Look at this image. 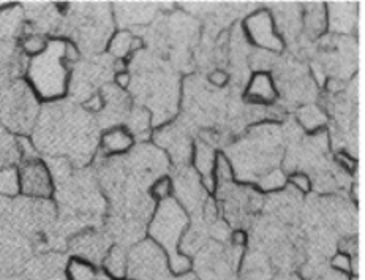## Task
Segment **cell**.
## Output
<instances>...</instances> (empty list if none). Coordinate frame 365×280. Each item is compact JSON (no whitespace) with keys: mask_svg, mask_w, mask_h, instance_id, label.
I'll return each instance as SVG.
<instances>
[{"mask_svg":"<svg viewBox=\"0 0 365 280\" xmlns=\"http://www.w3.org/2000/svg\"><path fill=\"white\" fill-rule=\"evenodd\" d=\"M261 256L262 255L259 254H253L245 258L242 280H272L271 269H269L264 258Z\"/></svg>","mask_w":365,"mask_h":280,"instance_id":"44dd1931","label":"cell"},{"mask_svg":"<svg viewBox=\"0 0 365 280\" xmlns=\"http://www.w3.org/2000/svg\"><path fill=\"white\" fill-rule=\"evenodd\" d=\"M149 122H150V113L148 111V109L138 108V109H133L131 114L128 116V129L131 134H135V135H140V134H144V131H148Z\"/></svg>","mask_w":365,"mask_h":280,"instance_id":"484cf974","label":"cell"},{"mask_svg":"<svg viewBox=\"0 0 365 280\" xmlns=\"http://www.w3.org/2000/svg\"><path fill=\"white\" fill-rule=\"evenodd\" d=\"M248 99L258 103H272L277 97L274 79L267 73H257L250 81L247 89Z\"/></svg>","mask_w":365,"mask_h":280,"instance_id":"5bb4252c","label":"cell"},{"mask_svg":"<svg viewBox=\"0 0 365 280\" xmlns=\"http://www.w3.org/2000/svg\"><path fill=\"white\" fill-rule=\"evenodd\" d=\"M209 79H210V83L215 84V86H223L226 81H228V75H226V73L222 71V70H215V71L210 73Z\"/></svg>","mask_w":365,"mask_h":280,"instance_id":"4dcf8cb0","label":"cell"},{"mask_svg":"<svg viewBox=\"0 0 365 280\" xmlns=\"http://www.w3.org/2000/svg\"><path fill=\"white\" fill-rule=\"evenodd\" d=\"M127 276L131 280H166L171 271L163 249L152 239L136 244L127 256Z\"/></svg>","mask_w":365,"mask_h":280,"instance_id":"8992f818","label":"cell"},{"mask_svg":"<svg viewBox=\"0 0 365 280\" xmlns=\"http://www.w3.org/2000/svg\"><path fill=\"white\" fill-rule=\"evenodd\" d=\"M245 32L255 45L269 53H280L283 49V41L279 32L275 31L274 18L267 10L248 16L245 21Z\"/></svg>","mask_w":365,"mask_h":280,"instance_id":"ba28073f","label":"cell"},{"mask_svg":"<svg viewBox=\"0 0 365 280\" xmlns=\"http://www.w3.org/2000/svg\"><path fill=\"white\" fill-rule=\"evenodd\" d=\"M48 41H49V40H46V36H43L41 34L34 32V34L26 35L24 39L21 40L19 49L23 51V54H24L26 57L31 59V57H35V56L41 54L43 51L46 49Z\"/></svg>","mask_w":365,"mask_h":280,"instance_id":"603a6c76","label":"cell"},{"mask_svg":"<svg viewBox=\"0 0 365 280\" xmlns=\"http://www.w3.org/2000/svg\"><path fill=\"white\" fill-rule=\"evenodd\" d=\"M32 144L49 157L84 165L98 147V122L71 103H48L32 130Z\"/></svg>","mask_w":365,"mask_h":280,"instance_id":"6da1fadb","label":"cell"},{"mask_svg":"<svg viewBox=\"0 0 365 280\" xmlns=\"http://www.w3.org/2000/svg\"><path fill=\"white\" fill-rule=\"evenodd\" d=\"M98 146L105 156H119L133 146V136L122 127L108 129L98 139Z\"/></svg>","mask_w":365,"mask_h":280,"instance_id":"8fae6325","label":"cell"},{"mask_svg":"<svg viewBox=\"0 0 365 280\" xmlns=\"http://www.w3.org/2000/svg\"><path fill=\"white\" fill-rule=\"evenodd\" d=\"M140 48H141V40L135 39V36L128 31H119L111 40H109V45H108L109 54L115 59H119V61L125 59L127 56H130V53H133V51H138Z\"/></svg>","mask_w":365,"mask_h":280,"instance_id":"2e32d148","label":"cell"},{"mask_svg":"<svg viewBox=\"0 0 365 280\" xmlns=\"http://www.w3.org/2000/svg\"><path fill=\"white\" fill-rule=\"evenodd\" d=\"M23 160L21 141L18 135L0 127V169L16 168Z\"/></svg>","mask_w":365,"mask_h":280,"instance_id":"7c38bea8","label":"cell"},{"mask_svg":"<svg viewBox=\"0 0 365 280\" xmlns=\"http://www.w3.org/2000/svg\"><path fill=\"white\" fill-rule=\"evenodd\" d=\"M351 255L348 254H339L334 256L332 260V268L334 271H339L341 274H351L353 272V261Z\"/></svg>","mask_w":365,"mask_h":280,"instance_id":"83f0119b","label":"cell"},{"mask_svg":"<svg viewBox=\"0 0 365 280\" xmlns=\"http://www.w3.org/2000/svg\"><path fill=\"white\" fill-rule=\"evenodd\" d=\"M115 81H118V87H120V89H125V87L130 84V76L128 73H119L118 76H115Z\"/></svg>","mask_w":365,"mask_h":280,"instance_id":"d6a6232c","label":"cell"},{"mask_svg":"<svg viewBox=\"0 0 365 280\" xmlns=\"http://www.w3.org/2000/svg\"><path fill=\"white\" fill-rule=\"evenodd\" d=\"M176 191L180 200V206L185 211L195 208V206L201 204V194H200V179L195 176L184 174L180 176L176 184ZM176 200V201H179Z\"/></svg>","mask_w":365,"mask_h":280,"instance_id":"9a60e30c","label":"cell"},{"mask_svg":"<svg viewBox=\"0 0 365 280\" xmlns=\"http://www.w3.org/2000/svg\"><path fill=\"white\" fill-rule=\"evenodd\" d=\"M75 250L78 258H83V260L95 264L97 261L103 260L109 249L105 246V241L98 238V236L84 234L81 238H78Z\"/></svg>","mask_w":365,"mask_h":280,"instance_id":"4fadbf2b","label":"cell"},{"mask_svg":"<svg viewBox=\"0 0 365 280\" xmlns=\"http://www.w3.org/2000/svg\"><path fill=\"white\" fill-rule=\"evenodd\" d=\"M215 152L214 147L206 141H198L195 147V166L196 171L201 174V178L214 174L215 168Z\"/></svg>","mask_w":365,"mask_h":280,"instance_id":"ac0fdd59","label":"cell"},{"mask_svg":"<svg viewBox=\"0 0 365 280\" xmlns=\"http://www.w3.org/2000/svg\"><path fill=\"white\" fill-rule=\"evenodd\" d=\"M19 194L36 200H46L54 194V178L49 166L40 157L26 159L16 166Z\"/></svg>","mask_w":365,"mask_h":280,"instance_id":"52a82bcc","label":"cell"},{"mask_svg":"<svg viewBox=\"0 0 365 280\" xmlns=\"http://www.w3.org/2000/svg\"><path fill=\"white\" fill-rule=\"evenodd\" d=\"M29 59L13 40L0 41V86L10 84L26 75Z\"/></svg>","mask_w":365,"mask_h":280,"instance_id":"9c48e42d","label":"cell"},{"mask_svg":"<svg viewBox=\"0 0 365 280\" xmlns=\"http://www.w3.org/2000/svg\"><path fill=\"white\" fill-rule=\"evenodd\" d=\"M40 111V100L26 79L0 86V127L13 135L29 136L38 121Z\"/></svg>","mask_w":365,"mask_h":280,"instance_id":"5b68a950","label":"cell"},{"mask_svg":"<svg viewBox=\"0 0 365 280\" xmlns=\"http://www.w3.org/2000/svg\"><path fill=\"white\" fill-rule=\"evenodd\" d=\"M304 26L309 35L317 36L326 27V6L321 4H309L305 6Z\"/></svg>","mask_w":365,"mask_h":280,"instance_id":"ffe728a7","label":"cell"},{"mask_svg":"<svg viewBox=\"0 0 365 280\" xmlns=\"http://www.w3.org/2000/svg\"><path fill=\"white\" fill-rule=\"evenodd\" d=\"M103 269L115 280L127 277V255L120 247H113L108 250L103 258Z\"/></svg>","mask_w":365,"mask_h":280,"instance_id":"d6986e66","label":"cell"},{"mask_svg":"<svg viewBox=\"0 0 365 280\" xmlns=\"http://www.w3.org/2000/svg\"><path fill=\"white\" fill-rule=\"evenodd\" d=\"M166 280H201L198 277V274H193V272H185V274H179V276H174L171 274Z\"/></svg>","mask_w":365,"mask_h":280,"instance_id":"1f68e13d","label":"cell"},{"mask_svg":"<svg viewBox=\"0 0 365 280\" xmlns=\"http://www.w3.org/2000/svg\"><path fill=\"white\" fill-rule=\"evenodd\" d=\"M288 182L287 174H284L280 168H275L272 171L266 173L258 179V186L261 190L264 191H275L284 187V184Z\"/></svg>","mask_w":365,"mask_h":280,"instance_id":"d4e9b609","label":"cell"},{"mask_svg":"<svg viewBox=\"0 0 365 280\" xmlns=\"http://www.w3.org/2000/svg\"><path fill=\"white\" fill-rule=\"evenodd\" d=\"M171 181L170 179H158L155 182V186H153V195L160 198V201L162 200H166V198H170V194H171Z\"/></svg>","mask_w":365,"mask_h":280,"instance_id":"f546056e","label":"cell"},{"mask_svg":"<svg viewBox=\"0 0 365 280\" xmlns=\"http://www.w3.org/2000/svg\"><path fill=\"white\" fill-rule=\"evenodd\" d=\"M214 169H215V173H217L215 181H218L220 184L231 182L232 178H235V174H232V166L230 164V160L226 159L225 156H218L217 157Z\"/></svg>","mask_w":365,"mask_h":280,"instance_id":"4316f807","label":"cell"},{"mask_svg":"<svg viewBox=\"0 0 365 280\" xmlns=\"http://www.w3.org/2000/svg\"><path fill=\"white\" fill-rule=\"evenodd\" d=\"M98 268L93 263L86 261L83 258L73 256L67 266L68 280H97Z\"/></svg>","mask_w":365,"mask_h":280,"instance_id":"7402d4cb","label":"cell"},{"mask_svg":"<svg viewBox=\"0 0 365 280\" xmlns=\"http://www.w3.org/2000/svg\"><path fill=\"white\" fill-rule=\"evenodd\" d=\"M70 61L67 59V41L54 39L48 41L41 54L31 57L26 69V83L36 99L53 103L59 101L70 87Z\"/></svg>","mask_w":365,"mask_h":280,"instance_id":"3957f363","label":"cell"},{"mask_svg":"<svg viewBox=\"0 0 365 280\" xmlns=\"http://www.w3.org/2000/svg\"><path fill=\"white\" fill-rule=\"evenodd\" d=\"M19 194V179L16 168L0 169V195L14 196Z\"/></svg>","mask_w":365,"mask_h":280,"instance_id":"cb8c5ba5","label":"cell"},{"mask_svg":"<svg viewBox=\"0 0 365 280\" xmlns=\"http://www.w3.org/2000/svg\"><path fill=\"white\" fill-rule=\"evenodd\" d=\"M326 14H329V27L337 34H349L357 19V5L356 4H329L326 6Z\"/></svg>","mask_w":365,"mask_h":280,"instance_id":"30bf717a","label":"cell"},{"mask_svg":"<svg viewBox=\"0 0 365 280\" xmlns=\"http://www.w3.org/2000/svg\"><path fill=\"white\" fill-rule=\"evenodd\" d=\"M289 182L293 184V187L297 191H304V194H307V191H310V189H312V179L307 174H304V173L293 174L289 178Z\"/></svg>","mask_w":365,"mask_h":280,"instance_id":"f1b7e54d","label":"cell"},{"mask_svg":"<svg viewBox=\"0 0 365 280\" xmlns=\"http://www.w3.org/2000/svg\"><path fill=\"white\" fill-rule=\"evenodd\" d=\"M272 280H305L302 276L291 274V272H283V274L275 276Z\"/></svg>","mask_w":365,"mask_h":280,"instance_id":"836d02e7","label":"cell"},{"mask_svg":"<svg viewBox=\"0 0 365 280\" xmlns=\"http://www.w3.org/2000/svg\"><path fill=\"white\" fill-rule=\"evenodd\" d=\"M188 225L190 219L187 211L176 201V198L171 196L160 201L155 216L149 225L150 239L163 249L170 263V271L174 276L185 274L192 269L190 258L179 252V244L184 239Z\"/></svg>","mask_w":365,"mask_h":280,"instance_id":"277c9868","label":"cell"},{"mask_svg":"<svg viewBox=\"0 0 365 280\" xmlns=\"http://www.w3.org/2000/svg\"><path fill=\"white\" fill-rule=\"evenodd\" d=\"M232 174L240 181H258L279 168L282 160V131L279 125H258L242 141L230 149Z\"/></svg>","mask_w":365,"mask_h":280,"instance_id":"7a4b0ae2","label":"cell"},{"mask_svg":"<svg viewBox=\"0 0 365 280\" xmlns=\"http://www.w3.org/2000/svg\"><path fill=\"white\" fill-rule=\"evenodd\" d=\"M297 119L305 130L315 131L319 130L327 122V116L323 108H319L315 103H305L297 111Z\"/></svg>","mask_w":365,"mask_h":280,"instance_id":"e0dca14e","label":"cell"}]
</instances>
